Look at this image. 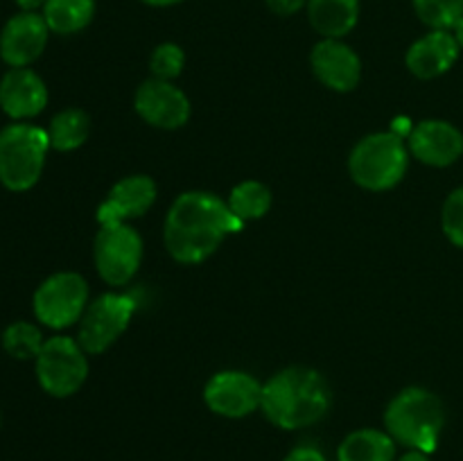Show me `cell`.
Returning a JSON list of instances; mask_svg holds the SVG:
<instances>
[{"label": "cell", "mask_w": 463, "mask_h": 461, "mask_svg": "<svg viewBox=\"0 0 463 461\" xmlns=\"http://www.w3.org/2000/svg\"><path fill=\"white\" fill-rule=\"evenodd\" d=\"M283 461H326L324 452L312 446H298Z\"/></svg>", "instance_id": "28"}, {"label": "cell", "mask_w": 463, "mask_h": 461, "mask_svg": "<svg viewBox=\"0 0 463 461\" xmlns=\"http://www.w3.org/2000/svg\"><path fill=\"white\" fill-rule=\"evenodd\" d=\"M339 461H393L396 441L389 432L380 429H357L342 441L337 450Z\"/></svg>", "instance_id": "19"}, {"label": "cell", "mask_w": 463, "mask_h": 461, "mask_svg": "<svg viewBox=\"0 0 463 461\" xmlns=\"http://www.w3.org/2000/svg\"><path fill=\"white\" fill-rule=\"evenodd\" d=\"M0 423H3V416H0Z\"/></svg>", "instance_id": "33"}, {"label": "cell", "mask_w": 463, "mask_h": 461, "mask_svg": "<svg viewBox=\"0 0 463 461\" xmlns=\"http://www.w3.org/2000/svg\"><path fill=\"white\" fill-rule=\"evenodd\" d=\"M95 267L102 280L113 287L129 283L143 260V240L129 224L99 226L95 235Z\"/></svg>", "instance_id": "9"}, {"label": "cell", "mask_w": 463, "mask_h": 461, "mask_svg": "<svg viewBox=\"0 0 463 461\" xmlns=\"http://www.w3.org/2000/svg\"><path fill=\"white\" fill-rule=\"evenodd\" d=\"M14 3L21 7V12H36V9H43L48 0H14Z\"/></svg>", "instance_id": "29"}, {"label": "cell", "mask_w": 463, "mask_h": 461, "mask_svg": "<svg viewBox=\"0 0 463 461\" xmlns=\"http://www.w3.org/2000/svg\"><path fill=\"white\" fill-rule=\"evenodd\" d=\"M145 5H152V7H170V5L184 3V0H143Z\"/></svg>", "instance_id": "31"}, {"label": "cell", "mask_w": 463, "mask_h": 461, "mask_svg": "<svg viewBox=\"0 0 463 461\" xmlns=\"http://www.w3.org/2000/svg\"><path fill=\"white\" fill-rule=\"evenodd\" d=\"M414 12L432 30H455L463 18V0H411Z\"/></svg>", "instance_id": "24"}, {"label": "cell", "mask_w": 463, "mask_h": 461, "mask_svg": "<svg viewBox=\"0 0 463 461\" xmlns=\"http://www.w3.org/2000/svg\"><path fill=\"white\" fill-rule=\"evenodd\" d=\"M410 152L425 165L448 167L463 154V134L446 120H423L411 127Z\"/></svg>", "instance_id": "16"}, {"label": "cell", "mask_w": 463, "mask_h": 461, "mask_svg": "<svg viewBox=\"0 0 463 461\" xmlns=\"http://www.w3.org/2000/svg\"><path fill=\"white\" fill-rule=\"evenodd\" d=\"M459 43L450 30H432L407 50L405 63L419 80H434L455 66L459 59Z\"/></svg>", "instance_id": "17"}, {"label": "cell", "mask_w": 463, "mask_h": 461, "mask_svg": "<svg viewBox=\"0 0 463 461\" xmlns=\"http://www.w3.org/2000/svg\"><path fill=\"white\" fill-rule=\"evenodd\" d=\"M265 3L279 16H292L298 9H303V5H307V0H265Z\"/></svg>", "instance_id": "27"}, {"label": "cell", "mask_w": 463, "mask_h": 461, "mask_svg": "<svg viewBox=\"0 0 463 461\" xmlns=\"http://www.w3.org/2000/svg\"><path fill=\"white\" fill-rule=\"evenodd\" d=\"M50 27L43 14L21 12L5 23L0 32V59L9 68H30L48 45Z\"/></svg>", "instance_id": "11"}, {"label": "cell", "mask_w": 463, "mask_h": 461, "mask_svg": "<svg viewBox=\"0 0 463 461\" xmlns=\"http://www.w3.org/2000/svg\"><path fill=\"white\" fill-rule=\"evenodd\" d=\"M45 131H48L50 147L57 152H72L89 138L90 118L81 108H63L50 120V127Z\"/></svg>", "instance_id": "21"}, {"label": "cell", "mask_w": 463, "mask_h": 461, "mask_svg": "<svg viewBox=\"0 0 463 461\" xmlns=\"http://www.w3.org/2000/svg\"><path fill=\"white\" fill-rule=\"evenodd\" d=\"M50 138L43 127L12 122L0 129V183L12 193H25L39 183Z\"/></svg>", "instance_id": "4"}, {"label": "cell", "mask_w": 463, "mask_h": 461, "mask_svg": "<svg viewBox=\"0 0 463 461\" xmlns=\"http://www.w3.org/2000/svg\"><path fill=\"white\" fill-rule=\"evenodd\" d=\"M156 202V183L145 174L127 176L109 190L107 199L98 208L99 226L127 224L145 215Z\"/></svg>", "instance_id": "14"}, {"label": "cell", "mask_w": 463, "mask_h": 461, "mask_svg": "<svg viewBox=\"0 0 463 461\" xmlns=\"http://www.w3.org/2000/svg\"><path fill=\"white\" fill-rule=\"evenodd\" d=\"M312 71L317 80L337 93H348L360 84L362 61L342 39H324L312 50Z\"/></svg>", "instance_id": "15"}, {"label": "cell", "mask_w": 463, "mask_h": 461, "mask_svg": "<svg viewBox=\"0 0 463 461\" xmlns=\"http://www.w3.org/2000/svg\"><path fill=\"white\" fill-rule=\"evenodd\" d=\"M330 407V387L324 375L307 366H289L262 384L260 409L280 429L310 428Z\"/></svg>", "instance_id": "2"}, {"label": "cell", "mask_w": 463, "mask_h": 461, "mask_svg": "<svg viewBox=\"0 0 463 461\" xmlns=\"http://www.w3.org/2000/svg\"><path fill=\"white\" fill-rule=\"evenodd\" d=\"M0 343H3V351L9 357H14L18 362H27L39 357L45 339L39 325L30 324V321H14V324H9L3 330Z\"/></svg>", "instance_id": "23"}, {"label": "cell", "mask_w": 463, "mask_h": 461, "mask_svg": "<svg viewBox=\"0 0 463 461\" xmlns=\"http://www.w3.org/2000/svg\"><path fill=\"white\" fill-rule=\"evenodd\" d=\"M208 409L226 419H244L262 402V384L244 371H220L203 389Z\"/></svg>", "instance_id": "10"}, {"label": "cell", "mask_w": 463, "mask_h": 461, "mask_svg": "<svg viewBox=\"0 0 463 461\" xmlns=\"http://www.w3.org/2000/svg\"><path fill=\"white\" fill-rule=\"evenodd\" d=\"M185 66V54L184 50L176 43H161L154 48L152 59H149V68L156 80L172 81L175 77L181 75Z\"/></svg>", "instance_id": "25"}, {"label": "cell", "mask_w": 463, "mask_h": 461, "mask_svg": "<svg viewBox=\"0 0 463 461\" xmlns=\"http://www.w3.org/2000/svg\"><path fill=\"white\" fill-rule=\"evenodd\" d=\"M134 107L147 125L158 129H179L190 118V99L185 98L184 90L172 81L156 80V77L138 86Z\"/></svg>", "instance_id": "12"}, {"label": "cell", "mask_w": 463, "mask_h": 461, "mask_svg": "<svg viewBox=\"0 0 463 461\" xmlns=\"http://www.w3.org/2000/svg\"><path fill=\"white\" fill-rule=\"evenodd\" d=\"M443 233L455 247L463 249V188H457L450 193V197L443 203L441 212Z\"/></svg>", "instance_id": "26"}, {"label": "cell", "mask_w": 463, "mask_h": 461, "mask_svg": "<svg viewBox=\"0 0 463 461\" xmlns=\"http://www.w3.org/2000/svg\"><path fill=\"white\" fill-rule=\"evenodd\" d=\"M136 307L138 303L131 294L109 292L95 298L80 319V334H77L80 346L90 355L107 351L129 328Z\"/></svg>", "instance_id": "8"}, {"label": "cell", "mask_w": 463, "mask_h": 461, "mask_svg": "<svg viewBox=\"0 0 463 461\" xmlns=\"http://www.w3.org/2000/svg\"><path fill=\"white\" fill-rule=\"evenodd\" d=\"M312 27L324 39H342L360 18V0H307Z\"/></svg>", "instance_id": "18"}, {"label": "cell", "mask_w": 463, "mask_h": 461, "mask_svg": "<svg viewBox=\"0 0 463 461\" xmlns=\"http://www.w3.org/2000/svg\"><path fill=\"white\" fill-rule=\"evenodd\" d=\"M95 16V0H48L43 18L54 34H75L89 27Z\"/></svg>", "instance_id": "20"}, {"label": "cell", "mask_w": 463, "mask_h": 461, "mask_svg": "<svg viewBox=\"0 0 463 461\" xmlns=\"http://www.w3.org/2000/svg\"><path fill=\"white\" fill-rule=\"evenodd\" d=\"M48 107V86L32 68H9L0 77V108L14 122H25Z\"/></svg>", "instance_id": "13"}, {"label": "cell", "mask_w": 463, "mask_h": 461, "mask_svg": "<svg viewBox=\"0 0 463 461\" xmlns=\"http://www.w3.org/2000/svg\"><path fill=\"white\" fill-rule=\"evenodd\" d=\"M244 221L217 194L193 190L170 206L165 217V249L176 262L197 265L220 249L226 235L240 233Z\"/></svg>", "instance_id": "1"}, {"label": "cell", "mask_w": 463, "mask_h": 461, "mask_svg": "<svg viewBox=\"0 0 463 461\" xmlns=\"http://www.w3.org/2000/svg\"><path fill=\"white\" fill-rule=\"evenodd\" d=\"M398 461H432V459H430V455H425V452L410 450V452H407V455H402Z\"/></svg>", "instance_id": "30"}, {"label": "cell", "mask_w": 463, "mask_h": 461, "mask_svg": "<svg viewBox=\"0 0 463 461\" xmlns=\"http://www.w3.org/2000/svg\"><path fill=\"white\" fill-rule=\"evenodd\" d=\"M446 425V409L437 393L410 387L398 393L384 411V428L392 438L410 450L432 455Z\"/></svg>", "instance_id": "3"}, {"label": "cell", "mask_w": 463, "mask_h": 461, "mask_svg": "<svg viewBox=\"0 0 463 461\" xmlns=\"http://www.w3.org/2000/svg\"><path fill=\"white\" fill-rule=\"evenodd\" d=\"M410 165V149L402 136L380 131L362 138L348 158L353 181L366 190H389L402 181Z\"/></svg>", "instance_id": "5"}, {"label": "cell", "mask_w": 463, "mask_h": 461, "mask_svg": "<svg viewBox=\"0 0 463 461\" xmlns=\"http://www.w3.org/2000/svg\"><path fill=\"white\" fill-rule=\"evenodd\" d=\"M226 203L238 220H260L271 208V190L260 181H242L231 190Z\"/></svg>", "instance_id": "22"}, {"label": "cell", "mask_w": 463, "mask_h": 461, "mask_svg": "<svg viewBox=\"0 0 463 461\" xmlns=\"http://www.w3.org/2000/svg\"><path fill=\"white\" fill-rule=\"evenodd\" d=\"M455 39H457V43H459V48L463 50V18L455 25Z\"/></svg>", "instance_id": "32"}, {"label": "cell", "mask_w": 463, "mask_h": 461, "mask_svg": "<svg viewBox=\"0 0 463 461\" xmlns=\"http://www.w3.org/2000/svg\"><path fill=\"white\" fill-rule=\"evenodd\" d=\"M89 307V285L77 271H57L36 287L32 310L45 328L63 330L84 316Z\"/></svg>", "instance_id": "7"}, {"label": "cell", "mask_w": 463, "mask_h": 461, "mask_svg": "<svg viewBox=\"0 0 463 461\" xmlns=\"http://www.w3.org/2000/svg\"><path fill=\"white\" fill-rule=\"evenodd\" d=\"M36 380L41 389L52 398H68L84 387L89 378V360L80 342L66 334L45 339L34 360Z\"/></svg>", "instance_id": "6"}]
</instances>
